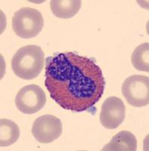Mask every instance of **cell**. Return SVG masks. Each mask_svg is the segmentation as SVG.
Wrapping results in <instances>:
<instances>
[{
	"instance_id": "6da1fadb",
	"label": "cell",
	"mask_w": 149,
	"mask_h": 151,
	"mask_svg": "<svg viewBox=\"0 0 149 151\" xmlns=\"http://www.w3.org/2000/svg\"><path fill=\"white\" fill-rule=\"evenodd\" d=\"M45 85L57 104L77 113L94 106L106 88L102 70L94 60L74 52L47 58Z\"/></svg>"
},
{
	"instance_id": "7a4b0ae2",
	"label": "cell",
	"mask_w": 149,
	"mask_h": 151,
	"mask_svg": "<svg viewBox=\"0 0 149 151\" xmlns=\"http://www.w3.org/2000/svg\"><path fill=\"white\" fill-rule=\"evenodd\" d=\"M45 66V54L38 45H29L17 50L11 60V69L17 77L31 80L41 73Z\"/></svg>"
},
{
	"instance_id": "3957f363",
	"label": "cell",
	"mask_w": 149,
	"mask_h": 151,
	"mask_svg": "<svg viewBox=\"0 0 149 151\" xmlns=\"http://www.w3.org/2000/svg\"><path fill=\"white\" fill-rule=\"evenodd\" d=\"M44 27V18L41 12L29 7L21 8L12 17V29L22 39L36 37Z\"/></svg>"
},
{
	"instance_id": "277c9868",
	"label": "cell",
	"mask_w": 149,
	"mask_h": 151,
	"mask_svg": "<svg viewBox=\"0 0 149 151\" xmlns=\"http://www.w3.org/2000/svg\"><path fill=\"white\" fill-rule=\"evenodd\" d=\"M122 94L129 104L142 107L149 104V78L142 75H133L124 80Z\"/></svg>"
},
{
	"instance_id": "5b68a950",
	"label": "cell",
	"mask_w": 149,
	"mask_h": 151,
	"mask_svg": "<svg viewBox=\"0 0 149 151\" xmlns=\"http://www.w3.org/2000/svg\"><path fill=\"white\" fill-rule=\"evenodd\" d=\"M47 97L40 86L32 84L21 88L15 98L17 108L24 114H34L45 106Z\"/></svg>"
},
{
	"instance_id": "8992f818",
	"label": "cell",
	"mask_w": 149,
	"mask_h": 151,
	"mask_svg": "<svg viewBox=\"0 0 149 151\" xmlns=\"http://www.w3.org/2000/svg\"><path fill=\"white\" fill-rule=\"evenodd\" d=\"M63 126L60 119L53 115L45 114L34 121L32 134L41 144H50L60 137Z\"/></svg>"
},
{
	"instance_id": "52a82bcc",
	"label": "cell",
	"mask_w": 149,
	"mask_h": 151,
	"mask_svg": "<svg viewBox=\"0 0 149 151\" xmlns=\"http://www.w3.org/2000/svg\"><path fill=\"white\" fill-rule=\"evenodd\" d=\"M125 116V105L120 98L111 96L103 102L99 120L104 128L107 129H117L124 121Z\"/></svg>"
},
{
	"instance_id": "ba28073f",
	"label": "cell",
	"mask_w": 149,
	"mask_h": 151,
	"mask_svg": "<svg viewBox=\"0 0 149 151\" xmlns=\"http://www.w3.org/2000/svg\"><path fill=\"white\" fill-rule=\"evenodd\" d=\"M136 149L137 140L135 135L128 131H121L115 134L102 150L135 151Z\"/></svg>"
},
{
	"instance_id": "9c48e42d",
	"label": "cell",
	"mask_w": 149,
	"mask_h": 151,
	"mask_svg": "<svg viewBox=\"0 0 149 151\" xmlns=\"http://www.w3.org/2000/svg\"><path fill=\"white\" fill-rule=\"evenodd\" d=\"M51 9L57 17L69 19L79 12L81 6L80 0H52L50 2Z\"/></svg>"
},
{
	"instance_id": "30bf717a",
	"label": "cell",
	"mask_w": 149,
	"mask_h": 151,
	"mask_svg": "<svg viewBox=\"0 0 149 151\" xmlns=\"http://www.w3.org/2000/svg\"><path fill=\"white\" fill-rule=\"evenodd\" d=\"M20 137V129L16 122L1 119L0 120V146L9 147L17 142Z\"/></svg>"
},
{
	"instance_id": "8fae6325",
	"label": "cell",
	"mask_w": 149,
	"mask_h": 151,
	"mask_svg": "<svg viewBox=\"0 0 149 151\" xmlns=\"http://www.w3.org/2000/svg\"><path fill=\"white\" fill-rule=\"evenodd\" d=\"M131 62L137 70L149 72V43L138 45L131 55Z\"/></svg>"
}]
</instances>
